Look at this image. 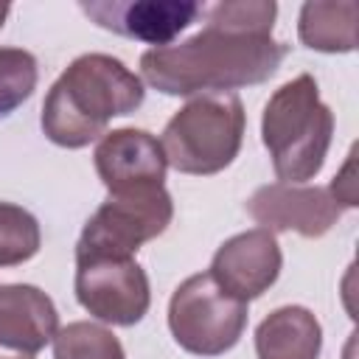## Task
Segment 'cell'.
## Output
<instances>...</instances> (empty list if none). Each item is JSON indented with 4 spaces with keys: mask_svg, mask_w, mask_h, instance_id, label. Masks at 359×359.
Returning <instances> with one entry per match:
<instances>
[{
    "mask_svg": "<svg viewBox=\"0 0 359 359\" xmlns=\"http://www.w3.org/2000/svg\"><path fill=\"white\" fill-rule=\"evenodd\" d=\"M205 28L182 42L140 56V76L165 95L233 93L272 79L286 45L272 36V0H224L205 6Z\"/></svg>",
    "mask_w": 359,
    "mask_h": 359,
    "instance_id": "6da1fadb",
    "label": "cell"
},
{
    "mask_svg": "<svg viewBox=\"0 0 359 359\" xmlns=\"http://www.w3.org/2000/svg\"><path fill=\"white\" fill-rule=\"evenodd\" d=\"M146 98L140 76L109 53H84L53 81L42 104V132L62 149H81L107 135V123Z\"/></svg>",
    "mask_w": 359,
    "mask_h": 359,
    "instance_id": "7a4b0ae2",
    "label": "cell"
},
{
    "mask_svg": "<svg viewBox=\"0 0 359 359\" xmlns=\"http://www.w3.org/2000/svg\"><path fill=\"white\" fill-rule=\"evenodd\" d=\"M334 135V112L323 104L314 76L300 73L272 93L261 118V137L280 182L303 185L317 177Z\"/></svg>",
    "mask_w": 359,
    "mask_h": 359,
    "instance_id": "3957f363",
    "label": "cell"
},
{
    "mask_svg": "<svg viewBox=\"0 0 359 359\" xmlns=\"http://www.w3.org/2000/svg\"><path fill=\"white\" fill-rule=\"evenodd\" d=\"M244 123V107L236 93L191 95L163 129L165 163L180 174H219L238 157Z\"/></svg>",
    "mask_w": 359,
    "mask_h": 359,
    "instance_id": "277c9868",
    "label": "cell"
},
{
    "mask_svg": "<svg viewBox=\"0 0 359 359\" xmlns=\"http://www.w3.org/2000/svg\"><path fill=\"white\" fill-rule=\"evenodd\" d=\"M247 303L230 297L210 272L185 278L168 303V328L177 345L194 356L227 353L247 328Z\"/></svg>",
    "mask_w": 359,
    "mask_h": 359,
    "instance_id": "5b68a950",
    "label": "cell"
},
{
    "mask_svg": "<svg viewBox=\"0 0 359 359\" xmlns=\"http://www.w3.org/2000/svg\"><path fill=\"white\" fill-rule=\"evenodd\" d=\"M174 216V202L165 185H146L115 191L87 219L79 244V255H121L132 258L146 241L165 233Z\"/></svg>",
    "mask_w": 359,
    "mask_h": 359,
    "instance_id": "8992f818",
    "label": "cell"
},
{
    "mask_svg": "<svg viewBox=\"0 0 359 359\" xmlns=\"http://www.w3.org/2000/svg\"><path fill=\"white\" fill-rule=\"evenodd\" d=\"M73 286L81 309L109 325H135L151 306L149 275L135 255H79Z\"/></svg>",
    "mask_w": 359,
    "mask_h": 359,
    "instance_id": "52a82bcc",
    "label": "cell"
},
{
    "mask_svg": "<svg viewBox=\"0 0 359 359\" xmlns=\"http://www.w3.org/2000/svg\"><path fill=\"white\" fill-rule=\"evenodd\" d=\"M247 213L269 233H300L306 238L325 236L342 216L328 188L269 182L252 191L247 199Z\"/></svg>",
    "mask_w": 359,
    "mask_h": 359,
    "instance_id": "ba28073f",
    "label": "cell"
},
{
    "mask_svg": "<svg viewBox=\"0 0 359 359\" xmlns=\"http://www.w3.org/2000/svg\"><path fill=\"white\" fill-rule=\"evenodd\" d=\"M81 11L112 34L165 48L174 45V36H180L205 6L194 0H93L81 3Z\"/></svg>",
    "mask_w": 359,
    "mask_h": 359,
    "instance_id": "9c48e42d",
    "label": "cell"
},
{
    "mask_svg": "<svg viewBox=\"0 0 359 359\" xmlns=\"http://www.w3.org/2000/svg\"><path fill=\"white\" fill-rule=\"evenodd\" d=\"M283 255L275 233L252 227L227 238L210 261V278L236 300L250 303L261 297L280 275Z\"/></svg>",
    "mask_w": 359,
    "mask_h": 359,
    "instance_id": "30bf717a",
    "label": "cell"
},
{
    "mask_svg": "<svg viewBox=\"0 0 359 359\" xmlns=\"http://www.w3.org/2000/svg\"><path fill=\"white\" fill-rule=\"evenodd\" d=\"M59 331L53 300L31 283L0 286V359H34Z\"/></svg>",
    "mask_w": 359,
    "mask_h": 359,
    "instance_id": "8fae6325",
    "label": "cell"
},
{
    "mask_svg": "<svg viewBox=\"0 0 359 359\" xmlns=\"http://www.w3.org/2000/svg\"><path fill=\"white\" fill-rule=\"evenodd\" d=\"M93 160L109 194L163 185L165 168H168L160 140L146 129H132V126L107 132L98 140Z\"/></svg>",
    "mask_w": 359,
    "mask_h": 359,
    "instance_id": "7c38bea8",
    "label": "cell"
},
{
    "mask_svg": "<svg viewBox=\"0 0 359 359\" xmlns=\"http://www.w3.org/2000/svg\"><path fill=\"white\" fill-rule=\"evenodd\" d=\"M320 348V320L303 306H280L255 328L258 359H317Z\"/></svg>",
    "mask_w": 359,
    "mask_h": 359,
    "instance_id": "4fadbf2b",
    "label": "cell"
},
{
    "mask_svg": "<svg viewBox=\"0 0 359 359\" xmlns=\"http://www.w3.org/2000/svg\"><path fill=\"white\" fill-rule=\"evenodd\" d=\"M356 17H359V6L353 0L303 3L297 20V36L311 50L351 53L356 48Z\"/></svg>",
    "mask_w": 359,
    "mask_h": 359,
    "instance_id": "5bb4252c",
    "label": "cell"
},
{
    "mask_svg": "<svg viewBox=\"0 0 359 359\" xmlns=\"http://www.w3.org/2000/svg\"><path fill=\"white\" fill-rule=\"evenodd\" d=\"M53 359H126V353L109 328L79 320L56 331Z\"/></svg>",
    "mask_w": 359,
    "mask_h": 359,
    "instance_id": "9a60e30c",
    "label": "cell"
},
{
    "mask_svg": "<svg viewBox=\"0 0 359 359\" xmlns=\"http://www.w3.org/2000/svg\"><path fill=\"white\" fill-rule=\"evenodd\" d=\"M42 233L34 213L20 205L0 202V266H17L39 252Z\"/></svg>",
    "mask_w": 359,
    "mask_h": 359,
    "instance_id": "2e32d148",
    "label": "cell"
},
{
    "mask_svg": "<svg viewBox=\"0 0 359 359\" xmlns=\"http://www.w3.org/2000/svg\"><path fill=\"white\" fill-rule=\"evenodd\" d=\"M36 56L22 48H0V118L22 107L36 90Z\"/></svg>",
    "mask_w": 359,
    "mask_h": 359,
    "instance_id": "e0dca14e",
    "label": "cell"
},
{
    "mask_svg": "<svg viewBox=\"0 0 359 359\" xmlns=\"http://www.w3.org/2000/svg\"><path fill=\"white\" fill-rule=\"evenodd\" d=\"M328 194L334 196V202L339 208H356L359 205V196H356V149H351L342 171L334 177Z\"/></svg>",
    "mask_w": 359,
    "mask_h": 359,
    "instance_id": "ac0fdd59",
    "label": "cell"
},
{
    "mask_svg": "<svg viewBox=\"0 0 359 359\" xmlns=\"http://www.w3.org/2000/svg\"><path fill=\"white\" fill-rule=\"evenodd\" d=\"M8 11H11V6H8V3H0V28L6 25V17H8Z\"/></svg>",
    "mask_w": 359,
    "mask_h": 359,
    "instance_id": "d6986e66",
    "label": "cell"
}]
</instances>
